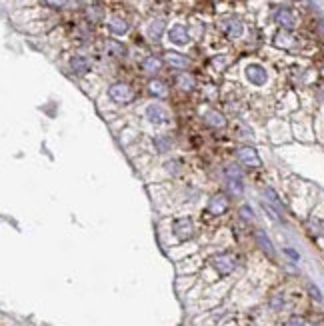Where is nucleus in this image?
<instances>
[{
  "mask_svg": "<svg viewBox=\"0 0 324 326\" xmlns=\"http://www.w3.org/2000/svg\"><path fill=\"white\" fill-rule=\"evenodd\" d=\"M224 176H226V184L230 186V190L234 194H242L244 192V178H242V172L238 170V166L228 164L226 170H224Z\"/></svg>",
  "mask_w": 324,
  "mask_h": 326,
  "instance_id": "obj_1",
  "label": "nucleus"
},
{
  "mask_svg": "<svg viewBox=\"0 0 324 326\" xmlns=\"http://www.w3.org/2000/svg\"><path fill=\"white\" fill-rule=\"evenodd\" d=\"M108 96L112 98L114 102H120V104H126V102H132L134 100V90L130 88L128 84L124 82H116L108 88Z\"/></svg>",
  "mask_w": 324,
  "mask_h": 326,
  "instance_id": "obj_2",
  "label": "nucleus"
},
{
  "mask_svg": "<svg viewBox=\"0 0 324 326\" xmlns=\"http://www.w3.org/2000/svg\"><path fill=\"white\" fill-rule=\"evenodd\" d=\"M212 266H214V270H216L218 274L226 276V274H230V272H234V268H236V256H234V254H230V252L218 254V256H214V258H212Z\"/></svg>",
  "mask_w": 324,
  "mask_h": 326,
  "instance_id": "obj_3",
  "label": "nucleus"
},
{
  "mask_svg": "<svg viewBox=\"0 0 324 326\" xmlns=\"http://www.w3.org/2000/svg\"><path fill=\"white\" fill-rule=\"evenodd\" d=\"M172 232L176 234V238L180 240H188L195 236V224L190 218H176L172 224Z\"/></svg>",
  "mask_w": 324,
  "mask_h": 326,
  "instance_id": "obj_4",
  "label": "nucleus"
},
{
  "mask_svg": "<svg viewBox=\"0 0 324 326\" xmlns=\"http://www.w3.org/2000/svg\"><path fill=\"white\" fill-rule=\"evenodd\" d=\"M244 74H246L248 82L254 84V86H262V84H266V80H268L266 68L260 64H248L246 66V70H244Z\"/></svg>",
  "mask_w": 324,
  "mask_h": 326,
  "instance_id": "obj_5",
  "label": "nucleus"
},
{
  "mask_svg": "<svg viewBox=\"0 0 324 326\" xmlns=\"http://www.w3.org/2000/svg\"><path fill=\"white\" fill-rule=\"evenodd\" d=\"M168 40L176 46H186L190 42V34L186 30L184 24H174L170 30H168Z\"/></svg>",
  "mask_w": 324,
  "mask_h": 326,
  "instance_id": "obj_6",
  "label": "nucleus"
},
{
  "mask_svg": "<svg viewBox=\"0 0 324 326\" xmlns=\"http://www.w3.org/2000/svg\"><path fill=\"white\" fill-rule=\"evenodd\" d=\"M144 114H146L148 122H152V124H164L168 120V114H166V110L162 108L160 104H148Z\"/></svg>",
  "mask_w": 324,
  "mask_h": 326,
  "instance_id": "obj_7",
  "label": "nucleus"
},
{
  "mask_svg": "<svg viewBox=\"0 0 324 326\" xmlns=\"http://www.w3.org/2000/svg\"><path fill=\"white\" fill-rule=\"evenodd\" d=\"M238 160L246 166H260L262 160H260L258 152L252 148V146H242L238 148Z\"/></svg>",
  "mask_w": 324,
  "mask_h": 326,
  "instance_id": "obj_8",
  "label": "nucleus"
},
{
  "mask_svg": "<svg viewBox=\"0 0 324 326\" xmlns=\"http://www.w3.org/2000/svg\"><path fill=\"white\" fill-rule=\"evenodd\" d=\"M222 30H224L228 38H240L242 32H244V26H242V22L238 18H226L222 22Z\"/></svg>",
  "mask_w": 324,
  "mask_h": 326,
  "instance_id": "obj_9",
  "label": "nucleus"
},
{
  "mask_svg": "<svg viewBox=\"0 0 324 326\" xmlns=\"http://www.w3.org/2000/svg\"><path fill=\"white\" fill-rule=\"evenodd\" d=\"M274 18H276V22H278L282 28H286V30H290V28L296 26V18H294L292 10H288V8H280V10H276Z\"/></svg>",
  "mask_w": 324,
  "mask_h": 326,
  "instance_id": "obj_10",
  "label": "nucleus"
},
{
  "mask_svg": "<svg viewBox=\"0 0 324 326\" xmlns=\"http://www.w3.org/2000/svg\"><path fill=\"white\" fill-rule=\"evenodd\" d=\"M228 208V198L224 194H214L210 198V202H208V210L212 212V214H222L224 210Z\"/></svg>",
  "mask_w": 324,
  "mask_h": 326,
  "instance_id": "obj_11",
  "label": "nucleus"
},
{
  "mask_svg": "<svg viewBox=\"0 0 324 326\" xmlns=\"http://www.w3.org/2000/svg\"><path fill=\"white\" fill-rule=\"evenodd\" d=\"M104 52L114 56V58H122V56H126V46L122 42H116V40H106L104 42Z\"/></svg>",
  "mask_w": 324,
  "mask_h": 326,
  "instance_id": "obj_12",
  "label": "nucleus"
},
{
  "mask_svg": "<svg viewBox=\"0 0 324 326\" xmlns=\"http://www.w3.org/2000/svg\"><path fill=\"white\" fill-rule=\"evenodd\" d=\"M204 120H206L212 128H224V126H226V118H224V114L218 112V110H206V112H204Z\"/></svg>",
  "mask_w": 324,
  "mask_h": 326,
  "instance_id": "obj_13",
  "label": "nucleus"
},
{
  "mask_svg": "<svg viewBox=\"0 0 324 326\" xmlns=\"http://www.w3.org/2000/svg\"><path fill=\"white\" fill-rule=\"evenodd\" d=\"M70 68H72L74 74L82 76V74H86L90 70V60L86 56H72L70 58Z\"/></svg>",
  "mask_w": 324,
  "mask_h": 326,
  "instance_id": "obj_14",
  "label": "nucleus"
},
{
  "mask_svg": "<svg viewBox=\"0 0 324 326\" xmlns=\"http://www.w3.org/2000/svg\"><path fill=\"white\" fill-rule=\"evenodd\" d=\"M166 62L170 66H174V68H188V64H190V60L184 56V54H180V52H166Z\"/></svg>",
  "mask_w": 324,
  "mask_h": 326,
  "instance_id": "obj_15",
  "label": "nucleus"
},
{
  "mask_svg": "<svg viewBox=\"0 0 324 326\" xmlns=\"http://www.w3.org/2000/svg\"><path fill=\"white\" fill-rule=\"evenodd\" d=\"M108 28H110V32L122 36V34L128 32V22H126L122 16H112V18L108 20Z\"/></svg>",
  "mask_w": 324,
  "mask_h": 326,
  "instance_id": "obj_16",
  "label": "nucleus"
},
{
  "mask_svg": "<svg viewBox=\"0 0 324 326\" xmlns=\"http://www.w3.org/2000/svg\"><path fill=\"white\" fill-rule=\"evenodd\" d=\"M176 84H178V88H180V90L190 92V90H195L196 80H195V76H192V74L182 72V74H178V76H176Z\"/></svg>",
  "mask_w": 324,
  "mask_h": 326,
  "instance_id": "obj_17",
  "label": "nucleus"
},
{
  "mask_svg": "<svg viewBox=\"0 0 324 326\" xmlns=\"http://www.w3.org/2000/svg\"><path fill=\"white\" fill-rule=\"evenodd\" d=\"M160 68H162V60L156 58V56H146V58L142 60V70L148 72V74H154V72H158Z\"/></svg>",
  "mask_w": 324,
  "mask_h": 326,
  "instance_id": "obj_18",
  "label": "nucleus"
},
{
  "mask_svg": "<svg viewBox=\"0 0 324 326\" xmlns=\"http://www.w3.org/2000/svg\"><path fill=\"white\" fill-rule=\"evenodd\" d=\"M146 32L148 36L152 38V40H158L164 32V22H162L160 18H156V20H150V24H148V28H146Z\"/></svg>",
  "mask_w": 324,
  "mask_h": 326,
  "instance_id": "obj_19",
  "label": "nucleus"
},
{
  "mask_svg": "<svg viewBox=\"0 0 324 326\" xmlns=\"http://www.w3.org/2000/svg\"><path fill=\"white\" fill-rule=\"evenodd\" d=\"M256 240H258L260 248H262V250H264V252H266V254L272 258V256H274V246H272L270 238H268V236H266L262 230H258V232H256Z\"/></svg>",
  "mask_w": 324,
  "mask_h": 326,
  "instance_id": "obj_20",
  "label": "nucleus"
},
{
  "mask_svg": "<svg viewBox=\"0 0 324 326\" xmlns=\"http://www.w3.org/2000/svg\"><path fill=\"white\" fill-rule=\"evenodd\" d=\"M292 42H294V40H292V36L290 34H286L284 30H280V32L274 36V44H276V46H280V48H290Z\"/></svg>",
  "mask_w": 324,
  "mask_h": 326,
  "instance_id": "obj_21",
  "label": "nucleus"
},
{
  "mask_svg": "<svg viewBox=\"0 0 324 326\" xmlns=\"http://www.w3.org/2000/svg\"><path fill=\"white\" fill-rule=\"evenodd\" d=\"M148 88H150V92H152L154 96H160V98H164L166 92H168V88H166V84H164L162 80H152V82L148 84Z\"/></svg>",
  "mask_w": 324,
  "mask_h": 326,
  "instance_id": "obj_22",
  "label": "nucleus"
},
{
  "mask_svg": "<svg viewBox=\"0 0 324 326\" xmlns=\"http://www.w3.org/2000/svg\"><path fill=\"white\" fill-rule=\"evenodd\" d=\"M264 196H266V198L270 200V202H268L270 206H274V208H278V210H284V204L280 202L278 194H276V192H274L272 188H264Z\"/></svg>",
  "mask_w": 324,
  "mask_h": 326,
  "instance_id": "obj_23",
  "label": "nucleus"
},
{
  "mask_svg": "<svg viewBox=\"0 0 324 326\" xmlns=\"http://www.w3.org/2000/svg\"><path fill=\"white\" fill-rule=\"evenodd\" d=\"M154 144H156V150H158V152H166V150H170L172 140L166 138V136H156V138H154Z\"/></svg>",
  "mask_w": 324,
  "mask_h": 326,
  "instance_id": "obj_24",
  "label": "nucleus"
},
{
  "mask_svg": "<svg viewBox=\"0 0 324 326\" xmlns=\"http://www.w3.org/2000/svg\"><path fill=\"white\" fill-rule=\"evenodd\" d=\"M240 214H242L244 220H252V218H254V212H252L250 206H242V208H240Z\"/></svg>",
  "mask_w": 324,
  "mask_h": 326,
  "instance_id": "obj_25",
  "label": "nucleus"
},
{
  "mask_svg": "<svg viewBox=\"0 0 324 326\" xmlns=\"http://www.w3.org/2000/svg\"><path fill=\"white\" fill-rule=\"evenodd\" d=\"M284 326H304V320L302 318H296V316H292L290 320H286V324Z\"/></svg>",
  "mask_w": 324,
  "mask_h": 326,
  "instance_id": "obj_26",
  "label": "nucleus"
},
{
  "mask_svg": "<svg viewBox=\"0 0 324 326\" xmlns=\"http://www.w3.org/2000/svg\"><path fill=\"white\" fill-rule=\"evenodd\" d=\"M310 292H312V296H314L316 300H322V294H320V290H318L316 286H310Z\"/></svg>",
  "mask_w": 324,
  "mask_h": 326,
  "instance_id": "obj_27",
  "label": "nucleus"
},
{
  "mask_svg": "<svg viewBox=\"0 0 324 326\" xmlns=\"http://www.w3.org/2000/svg\"><path fill=\"white\" fill-rule=\"evenodd\" d=\"M46 4H50V6H62L66 0H44Z\"/></svg>",
  "mask_w": 324,
  "mask_h": 326,
  "instance_id": "obj_28",
  "label": "nucleus"
},
{
  "mask_svg": "<svg viewBox=\"0 0 324 326\" xmlns=\"http://www.w3.org/2000/svg\"><path fill=\"white\" fill-rule=\"evenodd\" d=\"M286 254H288V256H290L292 260H298V254H296V252H294V250H292V248H286Z\"/></svg>",
  "mask_w": 324,
  "mask_h": 326,
  "instance_id": "obj_29",
  "label": "nucleus"
},
{
  "mask_svg": "<svg viewBox=\"0 0 324 326\" xmlns=\"http://www.w3.org/2000/svg\"><path fill=\"white\" fill-rule=\"evenodd\" d=\"M312 326H324V320H320V322H314Z\"/></svg>",
  "mask_w": 324,
  "mask_h": 326,
  "instance_id": "obj_30",
  "label": "nucleus"
},
{
  "mask_svg": "<svg viewBox=\"0 0 324 326\" xmlns=\"http://www.w3.org/2000/svg\"><path fill=\"white\" fill-rule=\"evenodd\" d=\"M320 30H322V32H324V18H322V20H320Z\"/></svg>",
  "mask_w": 324,
  "mask_h": 326,
  "instance_id": "obj_31",
  "label": "nucleus"
}]
</instances>
